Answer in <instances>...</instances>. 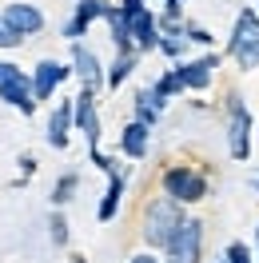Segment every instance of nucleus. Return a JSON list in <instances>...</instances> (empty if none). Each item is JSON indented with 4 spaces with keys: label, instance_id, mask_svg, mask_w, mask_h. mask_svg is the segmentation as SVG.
Masks as SVG:
<instances>
[{
    "label": "nucleus",
    "instance_id": "obj_1",
    "mask_svg": "<svg viewBox=\"0 0 259 263\" xmlns=\"http://www.w3.org/2000/svg\"><path fill=\"white\" fill-rule=\"evenodd\" d=\"M183 219H188V215H183V203H176V199H168V196L152 199L147 212H144V239H147V247H168Z\"/></svg>",
    "mask_w": 259,
    "mask_h": 263
},
{
    "label": "nucleus",
    "instance_id": "obj_2",
    "mask_svg": "<svg viewBox=\"0 0 259 263\" xmlns=\"http://www.w3.org/2000/svg\"><path fill=\"white\" fill-rule=\"evenodd\" d=\"M231 56L235 64L247 72V68L259 64V16L251 8H243L239 20H235V32H231Z\"/></svg>",
    "mask_w": 259,
    "mask_h": 263
},
{
    "label": "nucleus",
    "instance_id": "obj_3",
    "mask_svg": "<svg viewBox=\"0 0 259 263\" xmlns=\"http://www.w3.org/2000/svg\"><path fill=\"white\" fill-rule=\"evenodd\" d=\"M163 192L176 203H199L208 196V180L199 172H192V167H168L163 172Z\"/></svg>",
    "mask_w": 259,
    "mask_h": 263
},
{
    "label": "nucleus",
    "instance_id": "obj_4",
    "mask_svg": "<svg viewBox=\"0 0 259 263\" xmlns=\"http://www.w3.org/2000/svg\"><path fill=\"white\" fill-rule=\"evenodd\" d=\"M199 247H203V223L199 219H183L179 231L168 243V255L172 263H199Z\"/></svg>",
    "mask_w": 259,
    "mask_h": 263
},
{
    "label": "nucleus",
    "instance_id": "obj_5",
    "mask_svg": "<svg viewBox=\"0 0 259 263\" xmlns=\"http://www.w3.org/2000/svg\"><path fill=\"white\" fill-rule=\"evenodd\" d=\"M0 24L24 40V36H36L40 28H44V16H40L36 4H20V0H16V4H8V8L0 12Z\"/></svg>",
    "mask_w": 259,
    "mask_h": 263
},
{
    "label": "nucleus",
    "instance_id": "obj_6",
    "mask_svg": "<svg viewBox=\"0 0 259 263\" xmlns=\"http://www.w3.org/2000/svg\"><path fill=\"white\" fill-rule=\"evenodd\" d=\"M124 12V8H120ZM128 16V36H132V48H140V52H152L156 44H160V28H156V16L147 12L144 4L140 8H132V12H124Z\"/></svg>",
    "mask_w": 259,
    "mask_h": 263
},
{
    "label": "nucleus",
    "instance_id": "obj_7",
    "mask_svg": "<svg viewBox=\"0 0 259 263\" xmlns=\"http://www.w3.org/2000/svg\"><path fill=\"white\" fill-rule=\"evenodd\" d=\"M227 148L235 160L251 156V116L243 104H231V120H227Z\"/></svg>",
    "mask_w": 259,
    "mask_h": 263
},
{
    "label": "nucleus",
    "instance_id": "obj_8",
    "mask_svg": "<svg viewBox=\"0 0 259 263\" xmlns=\"http://www.w3.org/2000/svg\"><path fill=\"white\" fill-rule=\"evenodd\" d=\"M0 100H4V104H12V108H20L24 116H32V112H36L32 84H28V76H24L20 68H12V72L0 80Z\"/></svg>",
    "mask_w": 259,
    "mask_h": 263
},
{
    "label": "nucleus",
    "instance_id": "obj_9",
    "mask_svg": "<svg viewBox=\"0 0 259 263\" xmlns=\"http://www.w3.org/2000/svg\"><path fill=\"white\" fill-rule=\"evenodd\" d=\"M72 120L80 124V132L88 136V148L92 152H100L96 144H100V120H96V100H92V92L84 88L80 96H76V104H72Z\"/></svg>",
    "mask_w": 259,
    "mask_h": 263
},
{
    "label": "nucleus",
    "instance_id": "obj_10",
    "mask_svg": "<svg viewBox=\"0 0 259 263\" xmlns=\"http://www.w3.org/2000/svg\"><path fill=\"white\" fill-rule=\"evenodd\" d=\"M68 76L64 64H56V60H40L36 64V76H32V100H48L56 88H60V80Z\"/></svg>",
    "mask_w": 259,
    "mask_h": 263
},
{
    "label": "nucleus",
    "instance_id": "obj_11",
    "mask_svg": "<svg viewBox=\"0 0 259 263\" xmlns=\"http://www.w3.org/2000/svg\"><path fill=\"white\" fill-rule=\"evenodd\" d=\"M215 68H219V56H199L195 64H183L176 68V76L183 88H208L211 76H215Z\"/></svg>",
    "mask_w": 259,
    "mask_h": 263
},
{
    "label": "nucleus",
    "instance_id": "obj_12",
    "mask_svg": "<svg viewBox=\"0 0 259 263\" xmlns=\"http://www.w3.org/2000/svg\"><path fill=\"white\" fill-rule=\"evenodd\" d=\"M72 64H76V72H80L84 88L96 92V84H100V60H96V52L84 48V44H76V48H72Z\"/></svg>",
    "mask_w": 259,
    "mask_h": 263
},
{
    "label": "nucleus",
    "instance_id": "obj_13",
    "mask_svg": "<svg viewBox=\"0 0 259 263\" xmlns=\"http://www.w3.org/2000/svg\"><path fill=\"white\" fill-rule=\"evenodd\" d=\"M120 152L132 156V160H144L147 156V124L132 120L128 128H124V136H120Z\"/></svg>",
    "mask_w": 259,
    "mask_h": 263
},
{
    "label": "nucleus",
    "instance_id": "obj_14",
    "mask_svg": "<svg viewBox=\"0 0 259 263\" xmlns=\"http://www.w3.org/2000/svg\"><path fill=\"white\" fill-rule=\"evenodd\" d=\"M68 128H72V104H56L48 120V144L52 148H68Z\"/></svg>",
    "mask_w": 259,
    "mask_h": 263
},
{
    "label": "nucleus",
    "instance_id": "obj_15",
    "mask_svg": "<svg viewBox=\"0 0 259 263\" xmlns=\"http://www.w3.org/2000/svg\"><path fill=\"white\" fill-rule=\"evenodd\" d=\"M100 12H104V4H100V0H80V8H76V20L68 24V36H72V40H76V36H84V32H88V24H92Z\"/></svg>",
    "mask_w": 259,
    "mask_h": 263
},
{
    "label": "nucleus",
    "instance_id": "obj_16",
    "mask_svg": "<svg viewBox=\"0 0 259 263\" xmlns=\"http://www.w3.org/2000/svg\"><path fill=\"white\" fill-rule=\"evenodd\" d=\"M120 196H124V180H120V172H112V176H108V192H104V199H100V212H96L104 223L116 215V208H120Z\"/></svg>",
    "mask_w": 259,
    "mask_h": 263
},
{
    "label": "nucleus",
    "instance_id": "obj_17",
    "mask_svg": "<svg viewBox=\"0 0 259 263\" xmlns=\"http://www.w3.org/2000/svg\"><path fill=\"white\" fill-rule=\"evenodd\" d=\"M136 68V52H128V56H120L112 64V72H108V88H120V84L128 80V72Z\"/></svg>",
    "mask_w": 259,
    "mask_h": 263
},
{
    "label": "nucleus",
    "instance_id": "obj_18",
    "mask_svg": "<svg viewBox=\"0 0 259 263\" xmlns=\"http://www.w3.org/2000/svg\"><path fill=\"white\" fill-rule=\"evenodd\" d=\"M48 235H52V243L56 247H64L68 243V219L60 212H52V219H48Z\"/></svg>",
    "mask_w": 259,
    "mask_h": 263
},
{
    "label": "nucleus",
    "instance_id": "obj_19",
    "mask_svg": "<svg viewBox=\"0 0 259 263\" xmlns=\"http://www.w3.org/2000/svg\"><path fill=\"white\" fill-rule=\"evenodd\" d=\"M72 192H76V176H60L56 192H52V203H56V208H64L68 199H72Z\"/></svg>",
    "mask_w": 259,
    "mask_h": 263
},
{
    "label": "nucleus",
    "instance_id": "obj_20",
    "mask_svg": "<svg viewBox=\"0 0 259 263\" xmlns=\"http://www.w3.org/2000/svg\"><path fill=\"white\" fill-rule=\"evenodd\" d=\"M179 88H183V84H179V76H176V72H168V76H163V80L156 84V88H152V92H156V96H160L163 104H168V96H176Z\"/></svg>",
    "mask_w": 259,
    "mask_h": 263
},
{
    "label": "nucleus",
    "instance_id": "obj_21",
    "mask_svg": "<svg viewBox=\"0 0 259 263\" xmlns=\"http://www.w3.org/2000/svg\"><path fill=\"white\" fill-rule=\"evenodd\" d=\"M156 48H163L168 56H183V48H188V40H183L179 32H168V36H160V44H156Z\"/></svg>",
    "mask_w": 259,
    "mask_h": 263
},
{
    "label": "nucleus",
    "instance_id": "obj_22",
    "mask_svg": "<svg viewBox=\"0 0 259 263\" xmlns=\"http://www.w3.org/2000/svg\"><path fill=\"white\" fill-rule=\"evenodd\" d=\"M227 263H255V259H251V251L243 243H231L227 247Z\"/></svg>",
    "mask_w": 259,
    "mask_h": 263
},
{
    "label": "nucleus",
    "instance_id": "obj_23",
    "mask_svg": "<svg viewBox=\"0 0 259 263\" xmlns=\"http://www.w3.org/2000/svg\"><path fill=\"white\" fill-rule=\"evenodd\" d=\"M16 44H20V36H16V32H8V28L0 24V48H16Z\"/></svg>",
    "mask_w": 259,
    "mask_h": 263
},
{
    "label": "nucleus",
    "instance_id": "obj_24",
    "mask_svg": "<svg viewBox=\"0 0 259 263\" xmlns=\"http://www.w3.org/2000/svg\"><path fill=\"white\" fill-rule=\"evenodd\" d=\"M132 263H160V259H156V255H147V251H144V255H136Z\"/></svg>",
    "mask_w": 259,
    "mask_h": 263
},
{
    "label": "nucleus",
    "instance_id": "obj_25",
    "mask_svg": "<svg viewBox=\"0 0 259 263\" xmlns=\"http://www.w3.org/2000/svg\"><path fill=\"white\" fill-rule=\"evenodd\" d=\"M72 263H84V259H72Z\"/></svg>",
    "mask_w": 259,
    "mask_h": 263
},
{
    "label": "nucleus",
    "instance_id": "obj_26",
    "mask_svg": "<svg viewBox=\"0 0 259 263\" xmlns=\"http://www.w3.org/2000/svg\"><path fill=\"white\" fill-rule=\"evenodd\" d=\"M255 16H259V12H255Z\"/></svg>",
    "mask_w": 259,
    "mask_h": 263
}]
</instances>
